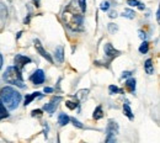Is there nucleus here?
Masks as SVG:
<instances>
[{"mask_svg": "<svg viewBox=\"0 0 160 143\" xmlns=\"http://www.w3.org/2000/svg\"><path fill=\"white\" fill-rule=\"evenodd\" d=\"M21 99H22V95L12 86H4L0 89V100L6 106L8 110L18 109Z\"/></svg>", "mask_w": 160, "mask_h": 143, "instance_id": "f257e3e1", "label": "nucleus"}, {"mask_svg": "<svg viewBox=\"0 0 160 143\" xmlns=\"http://www.w3.org/2000/svg\"><path fill=\"white\" fill-rule=\"evenodd\" d=\"M108 16H110V18H111V19H115V18H116V16H117V13H116V11H111V13H110V15H108Z\"/></svg>", "mask_w": 160, "mask_h": 143, "instance_id": "473e14b6", "label": "nucleus"}, {"mask_svg": "<svg viewBox=\"0 0 160 143\" xmlns=\"http://www.w3.org/2000/svg\"><path fill=\"white\" fill-rule=\"evenodd\" d=\"M123 114L129 119V120H133L134 119V115H133V111L131 109V104L128 100H124V104H123Z\"/></svg>", "mask_w": 160, "mask_h": 143, "instance_id": "9d476101", "label": "nucleus"}, {"mask_svg": "<svg viewBox=\"0 0 160 143\" xmlns=\"http://www.w3.org/2000/svg\"><path fill=\"white\" fill-rule=\"evenodd\" d=\"M70 121V117L67 115V114H64V112H60L59 115H58V123H59V126H67L68 123Z\"/></svg>", "mask_w": 160, "mask_h": 143, "instance_id": "2eb2a0df", "label": "nucleus"}, {"mask_svg": "<svg viewBox=\"0 0 160 143\" xmlns=\"http://www.w3.org/2000/svg\"><path fill=\"white\" fill-rule=\"evenodd\" d=\"M131 75H132V72H123L122 78L124 79V78H128V77H131Z\"/></svg>", "mask_w": 160, "mask_h": 143, "instance_id": "7c9ffc66", "label": "nucleus"}, {"mask_svg": "<svg viewBox=\"0 0 160 143\" xmlns=\"http://www.w3.org/2000/svg\"><path fill=\"white\" fill-rule=\"evenodd\" d=\"M127 4L132 8H138L139 10H144V8H145L144 4H142L138 0H127Z\"/></svg>", "mask_w": 160, "mask_h": 143, "instance_id": "a211bd4d", "label": "nucleus"}, {"mask_svg": "<svg viewBox=\"0 0 160 143\" xmlns=\"http://www.w3.org/2000/svg\"><path fill=\"white\" fill-rule=\"evenodd\" d=\"M159 20H160V11L159 10H157V21L159 22Z\"/></svg>", "mask_w": 160, "mask_h": 143, "instance_id": "f704fd0d", "label": "nucleus"}, {"mask_svg": "<svg viewBox=\"0 0 160 143\" xmlns=\"http://www.w3.org/2000/svg\"><path fill=\"white\" fill-rule=\"evenodd\" d=\"M31 58L30 57H27V56H23V54H16L15 56V58H14V64H15V67L22 72V69L27 65V64H30L31 63Z\"/></svg>", "mask_w": 160, "mask_h": 143, "instance_id": "39448f33", "label": "nucleus"}, {"mask_svg": "<svg viewBox=\"0 0 160 143\" xmlns=\"http://www.w3.org/2000/svg\"><path fill=\"white\" fill-rule=\"evenodd\" d=\"M21 35H22V31H20V32L18 33V36H16V38H18V40H19V38L21 37Z\"/></svg>", "mask_w": 160, "mask_h": 143, "instance_id": "4c0bfd02", "label": "nucleus"}, {"mask_svg": "<svg viewBox=\"0 0 160 143\" xmlns=\"http://www.w3.org/2000/svg\"><path fill=\"white\" fill-rule=\"evenodd\" d=\"M88 93H89V90H88V89H85V90H80L79 93L77 94V99H79V100H82L84 98H86Z\"/></svg>", "mask_w": 160, "mask_h": 143, "instance_id": "b1692460", "label": "nucleus"}, {"mask_svg": "<svg viewBox=\"0 0 160 143\" xmlns=\"http://www.w3.org/2000/svg\"><path fill=\"white\" fill-rule=\"evenodd\" d=\"M136 79L134 78H128L126 83H124V86H126V89L131 93V94H134L136 93Z\"/></svg>", "mask_w": 160, "mask_h": 143, "instance_id": "9b49d317", "label": "nucleus"}, {"mask_svg": "<svg viewBox=\"0 0 160 143\" xmlns=\"http://www.w3.org/2000/svg\"><path fill=\"white\" fill-rule=\"evenodd\" d=\"M65 106L68 109H70V110H74V109H77L79 106V102H78V100L77 101H67L65 102Z\"/></svg>", "mask_w": 160, "mask_h": 143, "instance_id": "5701e85b", "label": "nucleus"}, {"mask_svg": "<svg viewBox=\"0 0 160 143\" xmlns=\"http://www.w3.org/2000/svg\"><path fill=\"white\" fill-rule=\"evenodd\" d=\"M6 117H9L8 109H6V106L2 104V101L0 100V121L4 120V119H6Z\"/></svg>", "mask_w": 160, "mask_h": 143, "instance_id": "f3484780", "label": "nucleus"}, {"mask_svg": "<svg viewBox=\"0 0 160 143\" xmlns=\"http://www.w3.org/2000/svg\"><path fill=\"white\" fill-rule=\"evenodd\" d=\"M2 79L8 83V84L15 85V86L21 88V89L25 88V82H23L21 70H19L15 65H11V67H8L6 68V70L2 74Z\"/></svg>", "mask_w": 160, "mask_h": 143, "instance_id": "7ed1b4c3", "label": "nucleus"}, {"mask_svg": "<svg viewBox=\"0 0 160 143\" xmlns=\"http://www.w3.org/2000/svg\"><path fill=\"white\" fill-rule=\"evenodd\" d=\"M44 93H47V94H51V93H53V89L52 88H44V90H43Z\"/></svg>", "mask_w": 160, "mask_h": 143, "instance_id": "72a5a7b5", "label": "nucleus"}, {"mask_svg": "<svg viewBox=\"0 0 160 143\" xmlns=\"http://www.w3.org/2000/svg\"><path fill=\"white\" fill-rule=\"evenodd\" d=\"M120 131V127H118V123L116 122L115 120H108L107 123V127H106V142L111 143V142H116V135Z\"/></svg>", "mask_w": 160, "mask_h": 143, "instance_id": "20e7f679", "label": "nucleus"}, {"mask_svg": "<svg viewBox=\"0 0 160 143\" xmlns=\"http://www.w3.org/2000/svg\"><path fill=\"white\" fill-rule=\"evenodd\" d=\"M108 31H110L111 33H115V32L118 31V27H117L115 23H108Z\"/></svg>", "mask_w": 160, "mask_h": 143, "instance_id": "cd10ccee", "label": "nucleus"}, {"mask_svg": "<svg viewBox=\"0 0 160 143\" xmlns=\"http://www.w3.org/2000/svg\"><path fill=\"white\" fill-rule=\"evenodd\" d=\"M103 52H105V56L108 58V61L111 62L112 59H115L116 57H118L121 54V52L118 49H116L111 43H106L103 46Z\"/></svg>", "mask_w": 160, "mask_h": 143, "instance_id": "423d86ee", "label": "nucleus"}, {"mask_svg": "<svg viewBox=\"0 0 160 143\" xmlns=\"http://www.w3.org/2000/svg\"><path fill=\"white\" fill-rule=\"evenodd\" d=\"M33 3H35V5L38 8L40 6V0H33Z\"/></svg>", "mask_w": 160, "mask_h": 143, "instance_id": "e433bc0d", "label": "nucleus"}, {"mask_svg": "<svg viewBox=\"0 0 160 143\" xmlns=\"http://www.w3.org/2000/svg\"><path fill=\"white\" fill-rule=\"evenodd\" d=\"M122 16H123V18H126V19L132 20V19H134V18H136V13H134L132 9H124V10H123V13H122Z\"/></svg>", "mask_w": 160, "mask_h": 143, "instance_id": "6ab92c4d", "label": "nucleus"}, {"mask_svg": "<svg viewBox=\"0 0 160 143\" xmlns=\"http://www.w3.org/2000/svg\"><path fill=\"white\" fill-rule=\"evenodd\" d=\"M64 21L67 22V26L72 31H82V15L73 10V1L65 8L63 14Z\"/></svg>", "mask_w": 160, "mask_h": 143, "instance_id": "f03ea898", "label": "nucleus"}, {"mask_svg": "<svg viewBox=\"0 0 160 143\" xmlns=\"http://www.w3.org/2000/svg\"><path fill=\"white\" fill-rule=\"evenodd\" d=\"M92 117H94L95 120H100V119L103 117V111H102V106H101V105L95 107L94 114H92Z\"/></svg>", "mask_w": 160, "mask_h": 143, "instance_id": "dca6fc26", "label": "nucleus"}, {"mask_svg": "<svg viewBox=\"0 0 160 143\" xmlns=\"http://www.w3.org/2000/svg\"><path fill=\"white\" fill-rule=\"evenodd\" d=\"M144 70L147 72V74L149 75H153L154 74V64H153V61L150 58H148L145 63H144Z\"/></svg>", "mask_w": 160, "mask_h": 143, "instance_id": "4468645a", "label": "nucleus"}, {"mask_svg": "<svg viewBox=\"0 0 160 143\" xmlns=\"http://www.w3.org/2000/svg\"><path fill=\"white\" fill-rule=\"evenodd\" d=\"M108 93H110V95H115V94H122L123 90L120 89L118 86H116V85H110L108 86Z\"/></svg>", "mask_w": 160, "mask_h": 143, "instance_id": "aec40b11", "label": "nucleus"}, {"mask_svg": "<svg viewBox=\"0 0 160 143\" xmlns=\"http://www.w3.org/2000/svg\"><path fill=\"white\" fill-rule=\"evenodd\" d=\"M60 101H62V98H60V96H56V98H53L48 104H46V105L43 106V110L47 111L48 114H53V112L56 111V109L58 107V105H59Z\"/></svg>", "mask_w": 160, "mask_h": 143, "instance_id": "1a4fd4ad", "label": "nucleus"}, {"mask_svg": "<svg viewBox=\"0 0 160 143\" xmlns=\"http://www.w3.org/2000/svg\"><path fill=\"white\" fill-rule=\"evenodd\" d=\"M30 80L35 85H41V84H43L44 80H46V74H44V72L42 69H37L30 77Z\"/></svg>", "mask_w": 160, "mask_h": 143, "instance_id": "6e6552de", "label": "nucleus"}, {"mask_svg": "<svg viewBox=\"0 0 160 143\" xmlns=\"http://www.w3.org/2000/svg\"><path fill=\"white\" fill-rule=\"evenodd\" d=\"M2 63H4V61H2V56L0 54V69L2 68Z\"/></svg>", "mask_w": 160, "mask_h": 143, "instance_id": "c9c22d12", "label": "nucleus"}, {"mask_svg": "<svg viewBox=\"0 0 160 143\" xmlns=\"http://www.w3.org/2000/svg\"><path fill=\"white\" fill-rule=\"evenodd\" d=\"M70 121L73 122V125H74L75 127H78V128H84V125L80 122V121H78L77 119H74V117H73V119H70Z\"/></svg>", "mask_w": 160, "mask_h": 143, "instance_id": "c85d7f7f", "label": "nucleus"}, {"mask_svg": "<svg viewBox=\"0 0 160 143\" xmlns=\"http://www.w3.org/2000/svg\"><path fill=\"white\" fill-rule=\"evenodd\" d=\"M30 20H31V14H28V15H27V18H25L23 22L27 25V23H30Z\"/></svg>", "mask_w": 160, "mask_h": 143, "instance_id": "2f4dec72", "label": "nucleus"}, {"mask_svg": "<svg viewBox=\"0 0 160 143\" xmlns=\"http://www.w3.org/2000/svg\"><path fill=\"white\" fill-rule=\"evenodd\" d=\"M148 51H149V43L144 40V41L142 42V44L139 46V52L142 54H145Z\"/></svg>", "mask_w": 160, "mask_h": 143, "instance_id": "4be33fe9", "label": "nucleus"}, {"mask_svg": "<svg viewBox=\"0 0 160 143\" xmlns=\"http://www.w3.org/2000/svg\"><path fill=\"white\" fill-rule=\"evenodd\" d=\"M43 111L40 110V109H37V110H32V112H31V116L32 117H41L43 114H42Z\"/></svg>", "mask_w": 160, "mask_h": 143, "instance_id": "bb28decb", "label": "nucleus"}, {"mask_svg": "<svg viewBox=\"0 0 160 143\" xmlns=\"http://www.w3.org/2000/svg\"><path fill=\"white\" fill-rule=\"evenodd\" d=\"M54 58L56 61L59 62V63H63L64 62V48L62 46H58L54 51Z\"/></svg>", "mask_w": 160, "mask_h": 143, "instance_id": "f8f14e48", "label": "nucleus"}, {"mask_svg": "<svg viewBox=\"0 0 160 143\" xmlns=\"http://www.w3.org/2000/svg\"><path fill=\"white\" fill-rule=\"evenodd\" d=\"M42 95H41L40 91H35V93H32V94H27L26 96H25V106H27V105H30L31 102L33 101L36 98H41Z\"/></svg>", "mask_w": 160, "mask_h": 143, "instance_id": "ddd939ff", "label": "nucleus"}, {"mask_svg": "<svg viewBox=\"0 0 160 143\" xmlns=\"http://www.w3.org/2000/svg\"><path fill=\"white\" fill-rule=\"evenodd\" d=\"M33 44H35L36 51L40 53L43 58H46L49 63H53V58H52V57H51V54H49V53L43 48V46H42V43H41V41L38 40V38H35V40H33Z\"/></svg>", "mask_w": 160, "mask_h": 143, "instance_id": "0eeeda50", "label": "nucleus"}, {"mask_svg": "<svg viewBox=\"0 0 160 143\" xmlns=\"http://www.w3.org/2000/svg\"><path fill=\"white\" fill-rule=\"evenodd\" d=\"M6 18H8V8H6V5L0 3V19L5 20Z\"/></svg>", "mask_w": 160, "mask_h": 143, "instance_id": "412c9836", "label": "nucleus"}, {"mask_svg": "<svg viewBox=\"0 0 160 143\" xmlns=\"http://www.w3.org/2000/svg\"><path fill=\"white\" fill-rule=\"evenodd\" d=\"M78 4H79L80 11L84 14V13L86 11V0H79V1H78Z\"/></svg>", "mask_w": 160, "mask_h": 143, "instance_id": "393cba45", "label": "nucleus"}, {"mask_svg": "<svg viewBox=\"0 0 160 143\" xmlns=\"http://www.w3.org/2000/svg\"><path fill=\"white\" fill-rule=\"evenodd\" d=\"M100 9L102 10V11H108V9H110V3L103 0V1L100 4Z\"/></svg>", "mask_w": 160, "mask_h": 143, "instance_id": "a878e982", "label": "nucleus"}, {"mask_svg": "<svg viewBox=\"0 0 160 143\" xmlns=\"http://www.w3.org/2000/svg\"><path fill=\"white\" fill-rule=\"evenodd\" d=\"M138 33H139V37L142 38V40H143V41H144V40H147V33H145V32H143V31H139Z\"/></svg>", "mask_w": 160, "mask_h": 143, "instance_id": "c756f323", "label": "nucleus"}]
</instances>
